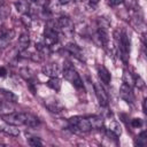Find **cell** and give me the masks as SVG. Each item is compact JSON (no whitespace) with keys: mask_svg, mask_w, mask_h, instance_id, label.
<instances>
[{"mask_svg":"<svg viewBox=\"0 0 147 147\" xmlns=\"http://www.w3.org/2000/svg\"><path fill=\"white\" fill-rule=\"evenodd\" d=\"M40 123V121L38 119L37 116L32 115V114H26V117H25V124L24 125H28L29 127H36L38 126Z\"/></svg>","mask_w":147,"mask_h":147,"instance_id":"ffe728a7","label":"cell"},{"mask_svg":"<svg viewBox=\"0 0 147 147\" xmlns=\"http://www.w3.org/2000/svg\"><path fill=\"white\" fill-rule=\"evenodd\" d=\"M69 124L70 127L75 131H80V132H88L91 130L90 123L87 121V117H82V116H74L69 118Z\"/></svg>","mask_w":147,"mask_h":147,"instance_id":"277c9868","label":"cell"},{"mask_svg":"<svg viewBox=\"0 0 147 147\" xmlns=\"http://www.w3.org/2000/svg\"><path fill=\"white\" fill-rule=\"evenodd\" d=\"M57 41H59V29L56 22L49 21L44 30V42L47 46L52 47L55 44H57Z\"/></svg>","mask_w":147,"mask_h":147,"instance_id":"7a4b0ae2","label":"cell"},{"mask_svg":"<svg viewBox=\"0 0 147 147\" xmlns=\"http://www.w3.org/2000/svg\"><path fill=\"white\" fill-rule=\"evenodd\" d=\"M87 121L90 123L91 129L101 130L103 127V125H105V121L100 116H90V117H87Z\"/></svg>","mask_w":147,"mask_h":147,"instance_id":"2e32d148","label":"cell"},{"mask_svg":"<svg viewBox=\"0 0 147 147\" xmlns=\"http://www.w3.org/2000/svg\"><path fill=\"white\" fill-rule=\"evenodd\" d=\"M15 7L17 9V11L23 15V14H29L30 13V9H31V6L29 3V1L26 0H17L15 2Z\"/></svg>","mask_w":147,"mask_h":147,"instance_id":"e0dca14e","label":"cell"},{"mask_svg":"<svg viewBox=\"0 0 147 147\" xmlns=\"http://www.w3.org/2000/svg\"><path fill=\"white\" fill-rule=\"evenodd\" d=\"M124 2V0H108V3L111 6V7H116V6H119Z\"/></svg>","mask_w":147,"mask_h":147,"instance_id":"4dcf8cb0","label":"cell"},{"mask_svg":"<svg viewBox=\"0 0 147 147\" xmlns=\"http://www.w3.org/2000/svg\"><path fill=\"white\" fill-rule=\"evenodd\" d=\"M134 86H137L138 88H142L145 86V82L140 76H134Z\"/></svg>","mask_w":147,"mask_h":147,"instance_id":"f1b7e54d","label":"cell"},{"mask_svg":"<svg viewBox=\"0 0 147 147\" xmlns=\"http://www.w3.org/2000/svg\"><path fill=\"white\" fill-rule=\"evenodd\" d=\"M116 42H117L119 56H121L122 61L126 64L127 60H129V54H130V39L125 31L121 32L119 36H116Z\"/></svg>","mask_w":147,"mask_h":147,"instance_id":"6da1fadb","label":"cell"},{"mask_svg":"<svg viewBox=\"0 0 147 147\" xmlns=\"http://www.w3.org/2000/svg\"><path fill=\"white\" fill-rule=\"evenodd\" d=\"M7 69L5 68V67H0V78H2V77H6L7 76Z\"/></svg>","mask_w":147,"mask_h":147,"instance_id":"1f68e13d","label":"cell"},{"mask_svg":"<svg viewBox=\"0 0 147 147\" xmlns=\"http://www.w3.org/2000/svg\"><path fill=\"white\" fill-rule=\"evenodd\" d=\"M142 119L141 118H133V119H131V125L133 126V127H140L141 125H142Z\"/></svg>","mask_w":147,"mask_h":147,"instance_id":"f546056e","label":"cell"},{"mask_svg":"<svg viewBox=\"0 0 147 147\" xmlns=\"http://www.w3.org/2000/svg\"><path fill=\"white\" fill-rule=\"evenodd\" d=\"M30 45V36L28 32H23L21 33V36L18 37V41H17V49L18 52H23L25 49L29 48Z\"/></svg>","mask_w":147,"mask_h":147,"instance_id":"7c38bea8","label":"cell"},{"mask_svg":"<svg viewBox=\"0 0 147 147\" xmlns=\"http://www.w3.org/2000/svg\"><path fill=\"white\" fill-rule=\"evenodd\" d=\"M28 142H29V145L32 146V147H39V146H42V141H41L40 138H38V137H31V138H29Z\"/></svg>","mask_w":147,"mask_h":147,"instance_id":"83f0119b","label":"cell"},{"mask_svg":"<svg viewBox=\"0 0 147 147\" xmlns=\"http://www.w3.org/2000/svg\"><path fill=\"white\" fill-rule=\"evenodd\" d=\"M25 117H26V113H8V114L1 115V119L5 123H8L15 126L24 125Z\"/></svg>","mask_w":147,"mask_h":147,"instance_id":"5b68a950","label":"cell"},{"mask_svg":"<svg viewBox=\"0 0 147 147\" xmlns=\"http://www.w3.org/2000/svg\"><path fill=\"white\" fill-rule=\"evenodd\" d=\"M10 6H8L6 2L0 6V18H7L10 15Z\"/></svg>","mask_w":147,"mask_h":147,"instance_id":"484cf974","label":"cell"},{"mask_svg":"<svg viewBox=\"0 0 147 147\" xmlns=\"http://www.w3.org/2000/svg\"><path fill=\"white\" fill-rule=\"evenodd\" d=\"M56 25H57V29L61 30L67 36H70L74 33V23L68 16L59 17V20L56 21Z\"/></svg>","mask_w":147,"mask_h":147,"instance_id":"8992f818","label":"cell"},{"mask_svg":"<svg viewBox=\"0 0 147 147\" xmlns=\"http://www.w3.org/2000/svg\"><path fill=\"white\" fill-rule=\"evenodd\" d=\"M93 88H94L95 96L99 101V105L101 107H107L108 103H109V98H108V94H107L106 90L103 88V86L100 83H94Z\"/></svg>","mask_w":147,"mask_h":147,"instance_id":"52a82bcc","label":"cell"},{"mask_svg":"<svg viewBox=\"0 0 147 147\" xmlns=\"http://www.w3.org/2000/svg\"><path fill=\"white\" fill-rule=\"evenodd\" d=\"M108 131L111 132L113 134H115L116 137H119L122 134V129L119 126V124L115 121H113L110 124H109V127H108Z\"/></svg>","mask_w":147,"mask_h":147,"instance_id":"603a6c76","label":"cell"},{"mask_svg":"<svg viewBox=\"0 0 147 147\" xmlns=\"http://www.w3.org/2000/svg\"><path fill=\"white\" fill-rule=\"evenodd\" d=\"M119 96L126 101L127 103H133L134 101V95H133V92H132V87L126 85V84H122L121 88H119Z\"/></svg>","mask_w":147,"mask_h":147,"instance_id":"9c48e42d","label":"cell"},{"mask_svg":"<svg viewBox=\"0 0 147 147\" xmlns=\"http://www.w3.org/2000/svg\"><path fill=\"white\" fill-rule=\"evenodd\" d=\"M65 49H67L72 56H75L76 59H78V60H80V61H84V60H85L82 49H80L79 46H77L76 44H68V45L65 46Z\"/></svg>","mask_w":147,"mask_h":147,"instance_id":"5bb4252c","label":"cell"},{"mask_svg":"<svg viewBox=\"0 0 147 147\" xmlns=\"http://www.w3.org/2000/svg\"><path fill=\"white\" fill-rule=\"evenodd\" d=\"M47 86L52 90H54L55 92H59L61 88V80L57 77H51L47 82Z\"/></svg>","mask_w":147,"mask_h":147,"instance_id":"44dd1931","label":"cell"},{"mask_svg":"<svg viewBox=\"0 0 147 147\" xmlns=\"http://www.w3.org/2000/svg\"><path fill=\"white\" fill-rule=\"evenodd\" d=\"M0 93L2 94V96L5 98V100L7 102H17L18 101V96L11 91L5 90V88H0Z\"/></svg>","mask_w":147,"mask_h":147,"instance_id":"ac0fdd59","label":"cell"},{"mask_svg":"<svg viewBox=\"0 0 147 147\" xmlns=\"http://www.w3.org/2000/svg\"><path fill=\"white\" fill-rule=\"evenodd\" d=\"M123 83L129 85V86H131V87L134 85V76L127 69H125L123 71Z\"/></svg>","mask_w":147,"mask_h":147,"instance_id":"7402d4cb","label":"cell"},{"mask_svg":"<svg viewBox=\"0 0 147 147\" xmlns=\"http://www.w3.org/2000/svg\"><path fill=\"white\" fill-rule=\"evenodd\" d=\"M41 71L48 77H57V75L60 74V68L56 63H48L41 68Z\"/></svg>","mask_w":147,"mask_h":147,"instance_id":"8fae6325","label":"cell"},{"mask_svg":"<svg viewBox=\"0 0 147 147\" xmlns=\"http://www.w3.org/2000/svg\"><path fill=\"white\" fill-rule=\"evenodd\" d=\"M21 22L25 28H30L32 24V17L29 14H23L21 15Z\"/></svg>","mask_w":147,"mask_h":147,"instance_id":"4316f807","label":"cell"},{"mask_svg":"<svg viewBox=\"0 0 147 147\" xmlns=\"http://www.w3.org/2000/svg\"><path fill=\"white\" fill-rule=\"evenodd\" d=\"M134 145L139 146V147H145L147 145V138H146V132L142 131L134 140Z\"/></svg>","mask_w":147,"mask_h":147,"instance_id":"d4e9b609","label":"cell"},{"mask_svg":"<svg viewBox=\"0 0 147 147\" xmlns=\"http://www.w3.org/2000/svg\"><path fill=\"white\" fill-rule=\"evenodd\" d=\"M2 3H5V1H3V0H0V6H1Z\"/></svg>","mask_w":147,"mask_h":147,"instance_id":"d590c367","label":"cell"},{"mask_svg":"<svg viewBox=\"0 0 147 147\" xmlns=\"http://www.w3.org/2000/svg\"><path fill=\"white\" fill-rule=\"evenodd\" d=\"M146 99H144V101H142V110H144V113L145 114H147V110H146Z\"/></svg>","mask_w":147,"mask_h":147,"instance_id":"836d02e7","label":"cell"},{"mask_svg":"<svg viewBox=\"0 0 147 147\" xmlns=\"http://www.w3.org/2000/svg\"><path fill=\"white\" fill-rule=\"evenodd\" d=\"M49 48H51V47L47 46L45 42H38V44H36V49H37V52H38L40 55H48L49 52H51Z\"/></svg>","mask_w":147,"mask_h":147,"instance_id":"cb8c5ba5","label":"cell"},{"mask_svg":"<svg viewBox=\"0 0 147 147\" xmlns=\"http://www.w3.org/2000/svg\"><path fill=\"white\" fill-rule=\"evenodd\" d=\"M0 131L8 134V136H11V137H17L20 134V130L17 129V126L8 124V123H5V124L0 125Z\"/></svg>","mask_w":147,"mask_h":147,"instance_id":"9a60e30c","label":"cell"},{"mask_svg":"<svg viewBox=\"0 0 147 147\" xmlns=\"http://www.w3.org/2000/svg\"><path fill=\"white\" fill-rule=\"evenodd\" d=\"M30 1H32V2H37V0H30Z\"/></svg>","mask_w":147,"mask_h":147,"instance_id":"8d00e7d4","label":"cell"},{"mask_svg":"<svg viewBox=\"0 0 147 147\" xmlns=\"http://www.w3.org/2000/svg\"><path fill=\"white\" fill-rule=\"evenodd\" d=\"M72 0H59V2L61 3V5H68V3H70Z\"/></svg>","mask_w":147,"mask_h":147,"instance_id":"d6a6232c","label":"cell"},{"mask_svg":"<svg viewBox=\"0 0 147 147\" xmlns=\"http://www.w3.org/2000/svg\"><path fill=\"white\" fill-rule=\"evenodd\" d=\"M45 107L52 111V113H60L63 110V105L57 100V99H54V98H49V99H46L45 100Z\"/></svg>","mask_w":147,"mask_h":147,"instance_id":"30bf717a","label":"cell"},{"mask_svg":"<svg viewBox=\"0 0 147 147\" xmlns=\"http://www.w3.org/2000/svg\"><path fill=\"white\" fill-rule=\"evenodd\" d=\"M96 71H98V76H99V78L101 79V82H102L103 84H109V83H110V80H111V76H110L108 69H107L105 65L99 64V65L96 67Z\"/></svg>","mask_w":147,"mask_h":147,"instance_id":"4fadbf2b","label":"cell"},{"mask_svg":"<svg viewBox=\"0 0 147 147\" xmlns=\"http://www.w3.org/2000/svg\"><path fill=\"white\" fill-rule=\"evenodd\" d=\"M63 77L65 80L71 83L76 88H83L84 87V84H83V80H82L79 74L71 65H68L63 69Z\"/></svg>","mask_w":147,"mask_h":147,"instance_id":"3957f363","label":"cell"},{"mask_svg":"<svg viewBox=\"0 0 147 147\" xmlns=\"http://www.w3.org/2000/svg\"><path fill=\"white\" fill-rule=\"evenodd\" d=\"M20 76L22 78H24L26 82H30L32 79H36L34 78V75H33V71L30 68H28V67H24V68H22L20 70Z\"/></svg>","mask_w":147,"mask_h":147,"instance_id":"d6986e66","label":"cell"},{"mask_svg":"<svg viewBox=\"0 0 147 147\" xmlns=\"http://www.w3.org/2000/svg\"><path fill=\"white\" fill-rule=\"evenodd\" d=\"M90 2H91L92 5H96V3L99 2V0H90Z\"/></svg>","mask_w":147,"mask_h":147,"instance_id":"e575fe53","label":"cell"},{"mask_svg":"<svg viewBox=\"0 0 147 147\" xmlns=\"http://www.w3.org/2000/svg\"><path fill=\"white\" fill-rule=\"evenodd\" d=\"M15 37V32L11 29H1L0 30V48L7 47V45Z\"/></svg>","mask_w":147,"mask_h":147,"instance_id":"ba28073f","label":"cell"}]
</instances>
